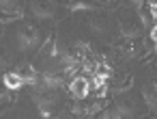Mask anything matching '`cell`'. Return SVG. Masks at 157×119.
<instances>
[{
  "mask_svg": "<svg viewBox=\"0 0 157 119\" xmlns=\"http://www.w3.org/2000/svg\"><path fill=\"white\" fill-rule=\"evenodd\" d=\"M142 31H144V24H142L138 13H127L118 24V33L125 39H136V37L142 35Z\"/></svg>",
  "mask_w": 157,
  "mask_h": 119,
  "instance_id": "obj_1",
  "label": "cell"
},
{
  "mask_svg": "<svg viewBox=\"0 0 157 119\" xmlns=\"http://www.w3.org/2000/svg\"><path fill=\"white\" fill-rule=\"evenodd\" d=\"M39 41V31L33 24H22L17 28V48L20 50H33Z\"/></svg>",
  "mask_w": 157,
  "mask_h": 119,
  "instance_id": "obj_2",
  "label": "cell"
},
{
  "mask_svg": "<svg viewBox=\"0 0 157 119\" xmlns=\"http://www.w3.org/2000/svg\"><path fill=\"white\" fill-rule=\"evenodd\" d=\"M90 89H93V84H90V80L84 78V76H75V78L69 82V95H71L73 100H78V102L86 100V97L90 95Z\"/></svg>",
  "mask_w": 157,
  "mask_h": 119,
  "instance_id": "obj_3",
  "label": "cell"
},
{
  "mask_svg": "<svg viewBox=\"0 0 157 119\" xmlns=\"http://www.w3.org/2000/svg\"><path fill=\"white\" fill-rule=\"evenodd\" d=\"M15 74L22 78V82L24 84H35L37 82V69H35V65L33 63H20L17 67H15Z\"/></svg>",
  "mask_w": 157,
  "mask_h": 119,
  "instance_id": "obj_4",
  "label": "cell"
},
{
  "mask_svg": "<svg viewBox=\"0 0 157 119\" xmlns=\"http://www.w3.org/2000/svg\"><path fill=\"white\" fill-rule=\"evenodd\" d=\"M116 104H118V113L121 115H133L136 110H138V104L133 102V97L129 95V93H121L118 97H116Z\"/></svg>",
  "mask_w": 157,
  "mask_h": 119,
  "instance_id": "obj_5",
  "label": "cell"
},
{
  "mask_svg": "<svg viewBox=\"0 0 157 119\" xmlns=\"http://www.w3.org/2000/svg\"><path fill=\"white\" fill-rule=\"evenodd\" d=\"M54 11H56V7L50 5V2H35V5H30V13L35 18H39V20H50L54 15Z\"/></svg>",
  "mask_w": 157,
  "mask_h": 119,
  "instance_id": "obj_6",
  "label": "cell"
},
{
  "mask_svg": "<svg viewBox=\"0 0 157 119\" xmlns=\"http://www.w3.org/2000/svg\"><path fill=\"white\" fill-rule=\"evenodd\" d=\"M0 13H5V18L9 20H15L22 15V5L13 0H0Z\"/></svg>",
  "mask_w": 157,
  "mask_h": 119,
  "instance_id": "obj_7",
  "label": "cell"
},
{
  "mask_svg": "<svg viewBox=\"0 0 157 119\" xmlns=\"http://www.w3.org/2000/svg\"><path fill=\"white\" fill-rule=\"evenodd\" d=\"M2 84H5V89H7V91H20V89L24 87L22 78H20L15 72H7V74L2 76Z\"/></svg>",
  "mask_w": 157,
  "mask_h": 119,
  "instance_id": "obj_8",
  "label": "cell"
},
{
  "mask_svg": "<svg viewBox=\"0 0 157 119\" xmlns=\"http://www.w3.org/2000/svg\"><path fill=\"white\" fill-rule=\"evenodd\" d=\"M99 119H123V115L116 110V108H108V110H103L101 113V117Z\"/></svg>",
  "mask_w": 157,
  "mask_h": 119,
  "instance_id": "obj_9",
  "label": "cell"
},
{
  "mask_svg": "<svg viewBox=\"0 0 157 119\" xmlns=\"http://www.w3.org/2000/svg\"><path fill=\"white\" fill-rule=\"evenodd\" d=\"M67 9L69 11H86V9H90V5H86V2H69Z\"/></svg>",
  "mask_w": 157,
  "mask_h": 119,
  "instance_id": "obj_10",
  "label": "cell"
},
{
  "mask_svg": "<svg viewBox=\"0 0 157 119\" xmlns=\"http://www.w3.org/2000/svg\"><path fill=\"white\" fill-rule=\"evenodd\" d=\"M90 28H93L95 33H105V24H103L101 20H93V24H90Z\"/></svg>",
  "mask_w": 157,
  "mask_h": 119,
  "instance_id": "obj_11",
  "label": "cell"
},
{
  "mask_svg": "<svg viewBox=\"0 0 157 119\" xmlns=\"http://www.w3.org/2000/svg\"><path fill=\"white\" fill-rule=\"evenodd\" d=\"M148 11H151V18H153L155 24H157V2H148Z\"/></svg>",
  "mask_w": 157,
  "mask_h": 119,
  "instance_id": "obj_12",
  "label": "cell"
},
{
  "mask_svg": "<svg viewBox=\"0 0 157 119\" xmlns=\"http://www.w3.org/2000/svg\"><path fill=\"white\" fill-rule=\"evenodd\" d=\"M148 35H151V41H153V43H157V24L151 28V33H148Z\"/></svg>",
  "mask_w": 157,
  "mask_h": 119,
  "instance_id": "obj_13",
  "label": "cell"
},
{
  "mask_svg": "<svg viewBox=\"0 0 157 119\" xmlns=\"http://www.w3.org/2000/svg\"><path fill=\"white\" fill-rule=\"evenodd\" d=\"M7 97H9V93H7V89H5V87H0V102H5Z\"/></svg>",
  "mask_w": 157,
  "mask_h": 119,
  "instance_id": "obj_14",
  "label": "cell"
},
{
  "mask_svg": "<svg viewBox=\"0 0 157 119\" xmlns=\"http://www.w3.org/2000/svg\"><path fill=\"white\" fill-rule=\"evenodd\" d=\"M153 48H155V52H157V43H153Z\"/></svg>",
  "mask_w": 157,
  "mask_h": 119,
  "instance_id": "obj_15",
  "label": "cell"
},
{
  "mask_svg": "<svg viewBox=\"0 0 157 119\" xmlns=\"http://www.w3.org/2000/svg\"><path fill=\"white\" fill-rule=\"evenodd\" d=\"M50 119H52V117H50Z\"/></svg>",
  "mask_w": 157,
  "mask_h": 119,
  "instance_id": "obj_16",
  "label": "cell"
}]
</instances>
